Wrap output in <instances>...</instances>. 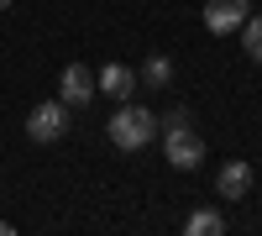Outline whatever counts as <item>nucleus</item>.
I'll use <instances>...</instances> for the list:
<instances>
[{"instance_id":"nucleus-2","label":"nucleus","mask_w":262,"mask_h":236,"mask_svg":"<svg viewBox=\"0 0 262 236\" xmlns=\"http://www.w3.org/2000/svg\"><path fill=\"white\" fill-rule=\"evenodd\" d=\"M69 121H74V116H69V105H63V100H42L37 111L27 116V137L42 142V147H48V142H63Z\"/></svg>"},{"instance_id":"nucleus-6","label":"nucleus","mask_w":262,"mask_h":236,"mask_svg":"<svg viewBox=\"0 0 262 236\" xmlns=\"http://www.w3.org/2000/svg\"><path fill=\"white\" fill-rule=\"evenodd\" d=\"M252 184H257V174H252V163H242V158H231L221 174H215V195L221 200H247L252 195Z\"/></svg>"},{"instance_id":"nucleus-11","label":"nucleus","mask_w":262,"mask_h":236,"mask_svg":"<svg viewBox=\"0 0 262 236\" xmlns=\"http://www.w3.org/2000/svg\"><path fill=\"white\" fill-rule=\"evenodd\" d=\"M179 126H189V111H184V105H173V111L158 116V137H163V132H179Z\"/></svg>"},{"instance_id":"nucleus-4","label":"nucleus","mask_w":262,"mask_h":236,"mask_svg":"<svg viewBox=\"0 0 262 236\" xmlns=\"http://www.w3.org/2000/svg\"><path fill=\"white\" fill-rule=\"evenodd\" d=\"M100 90H95V69H84V63H69V69H63V79H58V100L69 105H90Z\"/></svg>"},{"instance_id":"nucleus-3","label":"nucleus","mask_w":262,"mask_h":236,"mask_svg":"<svg viewBox=\"0 0 262 236\" xmlns=\"http://www.w3.org/2000/svg\"><path fill=\"white\" fill-rule=\"evenodd\" d=\"M163 158L179 168V174H194V168L205 163V142L194 126H179V132H163Z\"/></svg>"},{"instance_id":"nucleus-1","label":"nucleus","mask_w":262,"mask_h":236,"mask_svg":"<svg viewBox=\"0 0 262 236\" xmlns=\"http://www.w3.org/2000/svg\"><path fill=\"white\" fill-rule=\"evenodd\" d=\"M105 132H111V142L121 147V153H142V147L158 137V111H142V105H126L121 100V111L111 116Z\"/></svg>"},{"instance_id":"nucleus-13","label":"nucleus","mask_w":262,"mask_h":236,"mask_svg":"<svg viewBox=\"0 0 262 236\" xmlns=\"http://www.w3.org/2000/svg\"><path fill=\"white\" fill-rule=\"evenodd\" d=\"M6 6H11V0H0V11H6Z\"/></svg>"},{"instance_id":"nucleus-8","label":"nucleus","mask_w":262,"mask_h":236,"mask_svg":"<svg viewBox=\"0 0 262 236\" xmlns=\"http://www.w3.org/2000/svg\"><path fill=\"white\" fill-rule=\"evenodd\" d=\"M137 84H147V90H168V84H173V63L163 53H152L142 69H137Z\"/></svg>"},{"instance_id":"nucleus-7","label":"nucleus","mask_w":262,"mask_h":236,"mask_svg":"<svg viewBox=\"0 0 262 236\" xmlns=\"http://www.w3.org/2000/svg\"><path fill=\"white\" fill-rule=\"evenodd\" d=\"M95 90L111 95V100H131V95H137V69H126V63H105V69H95Z\"/></svg>"},{"instance_id":"nucleus-10","label":"nucleus","mask_w":262,"mask_h":236,"mask_svg":"<svg viewBox=\"0 0 262 236\" xmlns=\"http://www.w3.org/2000/svg\"><path fill=\"white\" fill-rule=\"evenodd\" d=\"M236 32H242V48H247V58H252V63H262V16H247Z\"/></svg>"},{"instance_id":"nucleus-5","label":"nucleus","mask_w":262,"mask_h":236,"mask_svg":"<svg viewBox=\"0 0 262 236\" xmlns=\"http://www.w3.org/2000/svg\"><path fill=\"white\" fill-rule=\"evenodd\" d=\"M247 16H252V6H247V0H205V32H215V37L236 32Z\"/></svg>"},{"instance_id":"nucleus-9","label":"nucleus","mask_w":262,"mask_h":236,"mask_svg":"<svg viewBox=\"0 0 262 236\" xmlns=\"http://www.w3.org/2000/svg\"><path fill=\"white\" fill-rule=\"evenodd\" d=\"M184 231L189 236H221L226 231V216H221V210H194V216L184 221Z\"/></svg>"},{"instance_id":"nucleus-12","label":"nucleus","mask_w":262,"mask_h":236,"mask_svg":"<svg viewBox=\"0 0 262 236\" xmlns=\"http://www.w3.org/2000/svg\"><path fill=\"white\" fill-rule=\"evenodd\" d=\"M0 236H11V221H0Z\"/></svg>"}]
</instances>
